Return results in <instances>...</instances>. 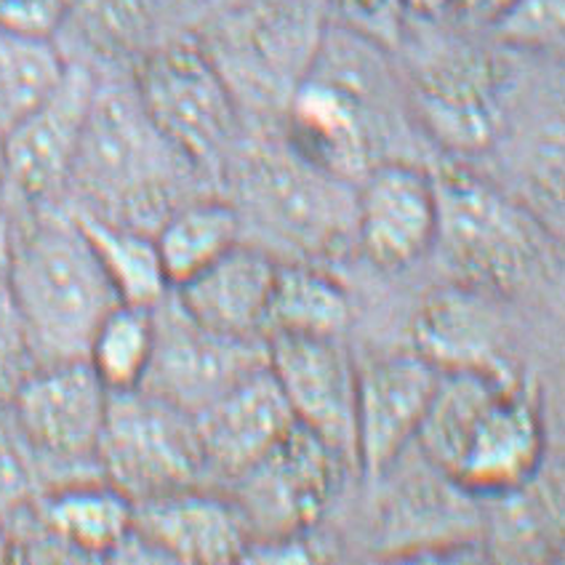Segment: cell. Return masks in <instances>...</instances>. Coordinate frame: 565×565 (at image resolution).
<instances>
[{
  "mask_svg": "<svg viewBox=\"0 0 565 565\" xmlns=\"http://www.w3.org/2000/svg\"><path fill=\"white\" fill-rule=\"evenodd\" d=\"M416 440L465 493L507 497L536 478L544 424L520 376L440 371Z\"/></svg>",
  "mask_w": 565,
  "mask_h": 565,
  "instance_id": "obj_1",
  "label": "cell"
},
{
  "mask_svg": "<svg viewBox=\"0 0 565 565\" xmlns=\"http://www.w3.org/2000/svg\"><path fill=\"white\" fill-rule=\"evenodd\" d=\"M0 259L38 363L83 361L94 329L120 299L70 209L28 205L14 227L6 222Z\"/></svg>",
  "mask_w": 565,
  "mask_h": 565,
  "instance_id": "obj_2",
  "label": "cell"
},
{
  "mask_svg": "<svg viewBox=\"0 0 565 565\" xmlns=\"http://www.w3.org/2000/svg\"><path fill=\"white\" fill-rule=\"evenodd\" d=\"M141 107L137 88L96 81L70 171L73 209L156 233L171 214V190L190 169Z\"/></svg>",
  "mask_w": 565,
  "mask_h": 565,
  "instance_id": "obj_3",
  "label": "cell"
},
{
  "mask_svg": "<svg viewBox=\"0 0 565 565\" xmlns=\"http://www.w3.org/2000/svg\"><path fill=\"white\" fill-rule=\"evenodd\" d=\"M96 470L131 502L198 486L205 465L195 416L141 387L110 393Z\"/></svg>",
  "mask_w": 565,
  "mask_h": 565,
  "instance_id": "obj_4",
  "label": "cell"
},
{
  "mask_svg": "<svg viewBox=\"0 0 565 565\" xmlns=\"http://www.w3.org/2000/svg\"><path fill=\"white\" fill-rule=\"evenodd\" d=\"M440 243L448 265L472 286L512 291L531 275L536 241L531 222L502 192L475 173L448 166L433 177Z\"/></svg>",
  "mask_w": 565,
  "mask_h": 565,
  "instance_id": "obj_5",
  "label": "cell"
},
{
  "mask_svg": "<svg viewBox=\"0 0 565 565\" xmlns=\"http://www.w3.org/2000/svg\"><path fill=\"white\" fill-rule=\"evenodd\" d=\"M141 107L192 166L214 163L237 131V96L203 43L173 41L141 56Z\"/></svg>",
  "mask_w": 565,
  "mask_h": 565,
  "instance_id": "obj_6",
  "label": "cell"
},
{
  "mask_svg": "<svg viewBox=\"0 0 565 565\" xmlns=\"http://www.w3.org/2000/svg\"><path fill=\"white\" fill-rule=\"evenodd\" d=\"M326 46V35H323ZM329 49V64L315 54L312 67L286 102L291 150L315 169L342 182H361L374 169V115L358 51L352 70L342 46Z\"/></svg>",
  "mask_w": 565,
  "mask_h": 565,
  "instance_id": "obj_7",
  "label": "cell"
},
{
  "mask_svg": "<svg viewBox=\"0 0 565 565\" xmlns=\"http://www.w3.org/2000/svg\"><path fill=\"white\" fill-rule=\"evenodd\" d=\"M323 41V24L312 0H262L241 9L220 28L216 49L205 51L233 94L246 92L262 105L291 99Z\"/></svg>",
  "mask_w": 565,
  "mask_h": 565,
  "instance_id": "obj_8",
  "label": "cell"
},
{
  "mask_svg": "<svg viewBox=\"0 0 565 565\" xmlns=\"http://www.w3.org/2000/svg\"><path fill=\"white\" fill-rule=\"evenodd\" d=\"M339 461L329 443L294 422L282 438L233 478V504L252 539L301 536L323 515Z\"/></svg>",
  "mask_w": 565,
  "mask_h": 565,
  "instance_id": "obj_9",
  "label": "cell"
},
{
  "mask_svg": "<svg viewBox=\"0 0 565 565\" xmlns=\"http://www.w3.org/2000/svg\"><path fill=\"white\" fill-rule=\"evenodd\" d=\"M156 342L139 387L198 416L233 384L267 365L265 339H237L205 329L173 291L152 305Z\"/></svg>",
  "mask_w": 565,
  "mask_h": 565,
  "instance_id": "obj_10",
  "label": "cell"
},
{
  "mask_svg": "<svg viewBox=\"0 0 565 565\" xmlns=\"http://www.w3.org/2000/svg\"><path fill=\"white\" fill-rule=\"evenodd\" d=\"M110 390L86 361L43 363L11 397L14 424L32 456L56 467L92 465ZM99 472V470H96Z\"/></svg>",
  "mask_w": 565,
  "mask_h": 565,
  "instance_id": "obj_11",
  "label": "cell"
},
{
  "mask_svg": "<svg viewBox=\"0 0 565 565\" xmlns=\"http://www.w3.org/2000/svg\"><path fill=\"white\" fill-rule=\"evenodd\" d=\"M94 86L96 75L86 64L67 62L46 99L6 128L3 163L9 198H22L24 205H43L54 203L67 190Z\"/></svg>",
  "mask_w": 565,
  "mask_h": 565,
  "instance_id": "obj_12",
  "label": "cell"
},
{
  "mask_svg": "<svg viewBox=\"0 0 565 565\" xmlns=\"http://www.w3.org/2000/svg\"><path fill=\"white\" fill-rule=\"evenodd\" d=\"M246 198L262 222L305 254H329L355 233V195L347 182L297 152H262L246 173Z\"/></svg>",
  "mask_w": 565,
  "mask_h": 565,
  "instance_id": "obj_13",
  "label": "cell"
},
{
  "mask_svg": "<svg viewBox=\"0 0 565 565\" xmlns=\"http://www.w3.org/2000/svg\"><path fill=\"white\" fill-rule=\"evenodd\" d=\"M267 369L301 427L355 461L358 371L339 337L269 333Z\"/></svg>",
  "mask_w": 565,
  "mask_h": 565,
  "instance_id": "obj_14",
  "label": "cell"
},
{
  "mask_svg": "<svg viewBox=\"0 0 565 565\" xmlns=\"http://www.w3.org/2000/svg\"><path fill=\"white\" fill-rule=\"evenodd\" d=\"M440 369L419 352L379 358L358 371L355 465L379 478L416 440Z\"/></svg>",
  "mask_w": 565,
  "mask_h": 565,
  "instance_id": "obj_15",
  "label": "cell"
},
{
  "mask_svg": "<svg viewBox=\"0 0 565 565\" xmlns=\"http://www.w3.org/2000/svg\"><path fill=\"white\" fill-rule=\"evenodd\" d=\"M438 198L429 173L376 163L355 192V235L379 267H406L435 243Z\"/></svg>",
  "mask_w": 565,
  "mask_h": 565,
  "instance_id": "obj_16",
  "label": "cell"
},
{
  "mask_svg": "<svg viewBox=\"0 0 565 565\" xmlns=\"http://www.w3.org/2000/svg\"><path fill=\"white\" fill-rule=\"evenodd\" d=\"M131 531L158 561L237 563L248 547V529L233 499L198 486L134 502Z\"/></svg>",
  "mask_w": 565,
  "mask_h": 565,
  "instance_id": "obj_17",
  "label": "cell"
},
{
  "mask_svg": "<svg viewBox=\"0 0 565 565\" xmlns=\"http://www.w3.org/2000/svg\"><path fill=\"white\" fill-rule=\"evenodd\" d=\"M286 395L267 365L243 376L195 416L205 472L233 480L294 427Z\"/></svg>",
  "mask_w": 565,
  "mask_h": 565,
  "instance_id": "obj_18",
  "label": "cell"
},
{
  "mask_svg": "<svg viewBox=\"0 0 565 565\" xmlns=\"http://www.w3.org/2000/svg\"><path fill=\"white\" fill-rule=\"evenodd\" d=\"M497 73L483 56L456 51L422 70L416 105L433 137L456 152H478L502 124Z\"/></svg>",
  "mask_w": 565,
  "mask_h": 565,
  "instance_id": "obj_19",
  "label": "cell"
},
{
  "mask_svg": "<svg viewBox=\"0 0 565 565\" xmlns=\"http://www.w3.org/2000/svg\"><path fill=\"white\" fill-rule=\"evenodd\" d=\"M275 273L278 262L267 252L235 243L227 254L171 291L205 329L237 339H265Z\"/></svg>",
  "mask_w": 565,
  "mask_h": 565,
  "instance_id": "obj_20",
  "label": "cell"
},
{
  "mask_svg": "<svg viewBox=\"0 0 565 565\" xmlns=\"http://www.w3.org/2000/svg\"><path fill=\"white\" fill-rule=\"evenodd\" d=\"M416 352L440 371L518 376L504 355L499 326L467 291L435 294L416 318Z\"/></svg>",
  "mask_w": 565,
  "mask_h": 565,
  "instance_id": "obj_21",
  "label": "cell"
},
{
  "mask_svg": "<svg viewBox=\"0 0 565 565\" xmlns=\"http://www.w3.org/2000/svg\"><path fill=\"white\" fill-rule=\"evenodd\" d=\"M38 523L56 547L78 557H113L134 523V502L96 478H75L38 499Z\"/></svg>",
  "mask_w": 565,
  "mask_h": 565,
  "instance_id": "obj_22",
  "label": "cell"
},
{
  "mask_svg": "<svg viewBox=\"0 0 565 565\" xmlns=\"http://www.w3.org/2000/svg\"><path fill=\"white\" fill-rule=\"evenodd\" d=\"M107 280L124 305L152 307L171 291L156 246V235L105 220L92 211L70 209Z\"/></svg>",
  "mask_w": 565,
  "mask_h": 565,
  "instance_id": "obj_23",
  "label": "cell"
},
{
  "mask_svg": "<svg viewBox=\"0 0 565 565\" xmlns=\"http://www.w3.org/2000/svg\"><path fill=\"white\" fill-rule=\"evenodd\" d=\"M241 211L224 201L177 205L156 230V246L171 288L182 286L241 243Z\"/></svg>",
  "mask_w": 565,
  "mask_h": 565,
  "instance_id": "obj_24",
  "label": "cell"
},
{
  "mask_svg": "<svg viewBox=\"0 0 565 565\" xmlns=\"http://www.w3.org/2000/svg\"><path fill=\"white\" fill-rule=\"evenodd\" d=\"M350 301L337 280L307 265H280L269 294L265 337L269 333H326L342 337Z\"/></svg>",
  "mask_w": 565,
  "mask_h": 565,
  "instance_id": "obj_25",
  "label": "cell"
},
{
  "mask_svg": "<svg viewBox=\"0 0 565 565\" xmlns=\"http://www.w3.org/2000/svg\"><path fill=\"white\" fill-rule=\"evenodd\" d=\"M156 342L152 307L115 305L99 320L86 347V361L110 393L137 390L147 374Z\"/></svg>",
  "mask_w": 565,
  "mask_h": 565,
  "instance_id": "obj_26",
  "label": "cell"
},
{
  "mask_svg": "<svg viewBox=\"0 0 565 565\" xmlns=\"http://www.w3.org/2000/svg\"><path fill=\"white\" fill-rule=\"evenodd\" d=\"M67 70L54 38H32L0 28V134L28 115Z\"/></svg>",
  "mask_w": 565,
  "mask_h": 565,
  "instance_id": "obj_27",
  "label": "cell"
},
{
  "mask_svg": "<svg viewBox=\"0 0 565 565\" xmlns=\"http://www.w3.org/2000/svg\"><path fill=\"white\" fill-rule=\"evenodd\" d=\"M491 30L507 46L557 51L565 35V0H512Z\"/></svg>",
  "mask_w": 565,
  "mask_h": 565,
  "instance_id": "obj_28",
  "label": "cell"
},
{
  "mask_svg": "<svg viewBox=\"0 0 565 565\" xmlns=\"http://www.w3.org/2000/svg\"><path fill=\"white\" fill-rule=\"evenodd\" d=\"M38 365L41 363L32 350L22 315L11 299L9 282L3 275V259H0V403H11V397Z\"/></svg>",
  "mask_w": 565,
  "mask_h": 565,
  "instance_id": "obj_29",
  "label": "cell"
},
{
  "mask_svg": "<svg viewBox=\"0 0 565 565\" xmlns=\"http://www.w3.org/2000/svg\"><path fill=\"white\" fill-rule=\"evenodd\" d=\"M347 30L376 46H395L401 41L403 17L406 6L403 0H333Z\"/></svg>",
  "mask_w": 565,
  "mask_h": 565,
  "instance_id": "obj_30",
  "label": "cell"
},
{
  "mask_svg": "<svg viewBox=\"0 0 565 565\" xmlns=\"http://www.w3.org/2000/svg\"><path fill=\"white\" fill-rule=\"evenodd\" d=\"M75 0H0V28L32 38H54L73 17Z\"/></svg>",
  "mask_w": 565,
  "mask_h": 565,
  "instance_id": "obj_31",
  "label": "cell"
},
{
  "mask_svg": "<svg viewBox=\"0 0 565 565\" xmlns=\"http://www.w3.org/2000/svg\"><path fill=\"white\" fill-rule=\"evenodd\" d=\"M28 456L32 451L19 435L17 424L14 433L0 427V510L28 502L32 488V461Z\"/></svg>",
  "mask_w": 565,
  "mask_h": 565,
  "instance_id": "obj_32",
  "label": "cell"
},
{
  "mask_svg": "<svg viewBox=\"0 0 565 565\" xmlns=\"http://www.w3.org/2000/svg\"><path fill=\"white\" fill-rule=\"evenodd\" d=\"M510 3L512 0H451L448 11L475 28H493V22L504 14Z\"/></svg>",
  "mask_w": 565,
  "mask_h": 565,
  "instance_id": "obj_33",
  "label": "cell"
},
{
  "mask_svg": "<svg viewBox=\"0 0 565 565\" xmlns=\"http://www.w3.org/2000/svg\"><path fill=\"white\" fill-rule=\"evenodd\" d=\"M403 6H406V14L435 19V17L446 14L448 6H451V0H403Z\"/></svg>",
  "mask_w": 565,
  "mask_h": 565,
  "instance_id": "obj_34",
  "label": "cell"
},
{
  "mask_svg": "<svg viewBox=\"0 0 565 565\" xmlns=\"http://www.w3.org/2000/svg\"><path fill=\"white\" fill-rule=\"evenodd\" d=\"M6 205H9V182H6L3 134H0V243H3V230H6Z\"/></svg>",
  "mask_w": 565,
  "mask_h": 565,
  "instance_id": "obj_35",
  "label": "cell"
},
{
  "mask_svg": "<svg viewBox=\"0 0 565 565\" xmlns=\"http://www.w3.org/2000/svg\"><path fill=\"white\" fill-rule=\"evenodd\" d=\"M11 550H14V539H11L9 531H6V525L0 523V563L9 561Z\"/></svg>",
  "mask_w": 565,
  "mask_h": 565,
  "instance_id": "obj_36",
  "label": "cell"
}]
</instances>
